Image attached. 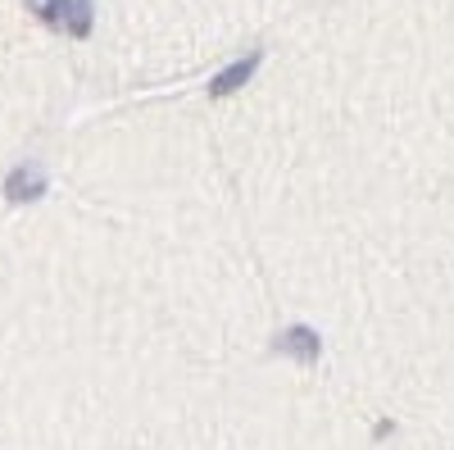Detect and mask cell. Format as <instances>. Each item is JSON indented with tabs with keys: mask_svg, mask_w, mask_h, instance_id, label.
Instances as JSON below:
<instances>
[{
	"mask_svg": "<svg viewBox=\"0 0 454 450\" xmlns=\"http://www.w3.org/2000/svg\"><path fill=\"white\" fill-rule=\"evenodd\" d=\"M273 355H282V359H291L300 368H314L318 355H323V336L309 323H291V328H282L273 336Z\"/></svg>",
	"mask_w": 454,
	"mask_h": 450,
	"instance_id": "3",
	"label": "cell"
},
{
	"mask_svg": "<svg viewBox=\"0 0 454 450\" xmlns=\"http://www.w3.org/2000/svg\"><path fill=\"white\" fill-rule=\"evenodd\" d=\"M0 196H5L10 209H27V205H42L51 196V173L42 160H19L5 182H0Z\"/></svg>",
	"mask_w": 454,
	"mask_h": 450,
	"instance_id": "1",
	"label": "cell"
},
{
	"mask_svg": "<svg viewBox=\"0 0 454 450\" xmlns=\"http://www.w3.org/2000/svg\"><path fill=\"white\" fill-rule=\"evenodd\" d=\"M263 59H269V55H263V46H254V51H246L241 59L223 64V68L214 73V78L205 83V96H209V100H227V96H237L241 87H250V83H254V73L263 68Z\"/></svg>",
	"mask_w": 454,
	"mask_h": 450,
	"instance_id": "2",
	"label": "cell"
},
{
	"mask_svg": "<svg viewBox=\"0 0 454 450\" xmlns=\"http://www.w3.org/2000/svg\"><path fill=\"white\" fill-rule=\"evenodd\" d=\"M23 10L42 23V28L59 32V0H23Z\"/></svg>",
	"mask_w": 454,
	"mask_h": 450,
	"instance_id": "5",
	"label": "cell"
},
{
	"mask_svg": "<svg viewBox=\"0 0 454 450\" xmlns=\"http://www.w3.org/2000/svg\"><path fill=\"white\" fill-rule=\"evenodd\" d=\"M59 32L73 42H87L96 32V0H59Z\"/></svg>",
	"mask_w": 454,
	"mask_h": 450,
	"instance_id": "4",
	"label": "cell"
}]
</instances>
